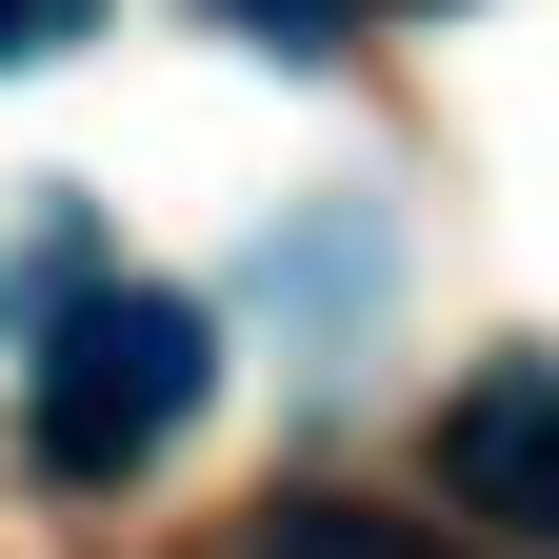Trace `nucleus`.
<instances>
[{
  "label": "nucleus",
  "mask_w": 559,
  "mask_h": 559,
  "mask_svg": "<svg viewBox=\"0 0 559 559\" xmlns=\"http://www.w3.org/2000/svg\"><path fill=\"white\" fill-rule=\"evenodd\" d=\"M221 21H240V40H280V60H320L340 21H360V0H221Z\"/></svg>",
  "instance_id": "nucleus-4"
},
{
  "label": "nucleus",
  "mask_w": 559,
  "mask_h": 559,
  "mask_svg": "<svg viewBox=\"0 0 559 559\" xmlns=\"http://www.w3.org/2000/svg\"><path fill=\"white\" fill-rule=\"evenodd\" d=\"M200 380H221V340H200V300H160V280H81V300L40 320V380H21V460L60 479V500H100V479H140L200 419Z\"/></svg>",
  "instance_id": "nucleus-1"
},
{
  "label": "nucleus",
  "mask_w": 559,
  "mask_h": 559,
  "mask_svg": "<svg viewBox=\"0 0 559 559\" xmlns=\"http://www.w3.org/2000/svg\"><path fill=\"white\" fill-rule=\"evenodd\" d=\"M81 21H100V0H0V60H60Z\"/></svg>",
  "instance_id": "nucleus-5"
},
{
  "label": "nucleus",
  "mask_w": 559,
  "mask_h": 559,
  "mask_svg": "<svg viewBox=\"0 0 559 559\" xmlns=\"http://www.w3.org/2000/svg\"><path fill=\"white\" fill-rule=\"evenodd\" d=\"M240 559H419V520H380V500H280Z\"/></svg>",
  "instance_id": "nucleus-3"
},
{
  "label": "nucleus",
  "mask_w": 559,
  "mask_h": 559,
  "mask_svg": "<svg viewBox=\"0 0 559 559\" xmlns=\"http://www.w3.org/2000/svg\"><path fill=\"white\" fill-rule=\"evenodd\" d=\"M440 479H460L479 520L559 539V360H500V380H460V419H440Z\"/></svg>",
  "instance_id": "nucleus-2"
}]
</instances>
